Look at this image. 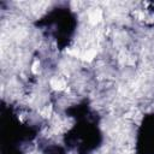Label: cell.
<instances>
[{"instance_id":"obj_1","label":"cell","mask_w":154,"mask_h":154,"mask_svg":"<svg viewBox=\"0 0 154 154\" xmlns=\"http://www.w3.org/2000/svg\"><path fill=\"white\" fill-rule=\"evenodd\" d=\"M51 87L53 89H57V90H61L66 87V83L63 81V79H59V78H52L51 79Z\"/></svg>"},{"instance_id":"obj_2","label":"cell","mask_w":154,"mask_h":154,"mask_svg":"<svg viewBox=\"0 0 154 154\" xmlns=\"http://www.w3.org/2000/svg\"><path fill=\"white\" fill-rule=\"evenodd\" d=\"M100 18H101V11H100V10H94V11L90 13V16H89V19H90L91 23L99 22Z\"/></svg>"},{"instance_id":"obj_3","label":"cell","mask_w":154,"mask_h":154,"mask_svg":"<svg viewBox=\"0 0 154 154\" xmlns=\"http://www.w3.org/2000/svg\"><path fill=\"white\" fill-rule=\"evenodd\" d=\"M95 54H96V52H95L94 49H91V51H88V52H85V53L82 55V58H83V60L90 61V60H93V58L95 57Z\"/></svg>"},{"instance_id":"obj_4","label":"cell","mask_w":154,"mask_h":154,"mask_svg":"<svg viewBox=\"0 0 154 154\" xmlns=\"http://www.w3.org/2000/svg\"><path fill=\"white\" fill-rule=\"evenodd\" d=\"M38 66H40V63H38V61H35V63L32 64V67H31V71H32L34 73H37V69H38Z\"/></svg>"}]
</instances>
